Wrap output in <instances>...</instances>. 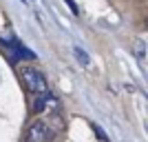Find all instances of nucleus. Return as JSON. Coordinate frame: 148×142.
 Here are the masks:
<instances>
[{"label": "nucleus", "mask_w": 148, "mask_h": 142, "mask_svg": "<svg viewBox=\"0 0 148 142\" xmlns=\"http://www.w3.org/2000/svg\"><path fill=\"white\" fill-rule=\"evenodd\" d=\"M20 78H22V85H25L27 91L31 93H49V85H47V78L42 76V71H38L36 67H20Z\"/></svg>", "instance_id": "nucleus-1"}, {"label": "nucleus", "mask_w": 148, "mask_h": 142, "mask_svg": "<svg viewBox=\"0 0 148 142\" xmlns=\"http://www.w3.org/2000/svg\"><path fill=\"white\" fill-rule=\"evenodd\" d=\"M56 138V129L44 120H36L27 131V142H51Z\"/></svg>", "instance_id": "nucleus-2"}, {"label": "nucleus", "mask_w": 148, "mask_h": 142, "mask_svg": "<svg viewBox=\"0 0 148 142\" xmlns=\"http://www.w3.org/2000/svg\"><path fill=\"white\" fill-rule=\"evenodd\" d=\"M133 53H135L137 60H146V40L144 38H135V42H133Z\"/></svg>", "instance_id": "nucleus-3"}, {"label": "nucleus", "mask_w": 148, "mask_h": 142, "mask_svg": "<svg viewBox=\"0 0 148 142\" xmlns=\"http://www.w3.org/2000/svg\"><path fill=\"white\" fill-rule=\"evenodd\" d=\"M73 53H75V58H77V62H80L82 67H88V64H91V58H88V53L82 49V47L75 44V47H73Z\"/></svg>", "instance_id": "nucleus-4"}, {"label": "nucleus", "mask_w": 148, "mask_h": 142, "mask_svg": "<svg viewBox=\"0 0 148 142\" xmlns=\"http://www.w3.org/2000/svg\"><path fill=\"white\" fill-rule=\"evenodd\" d=\"M66 5H69V9H71L73 13H77V5H75L73 0H66Z\"/></svg>", "instance_id": "nucleus-5"}]
</instances>
